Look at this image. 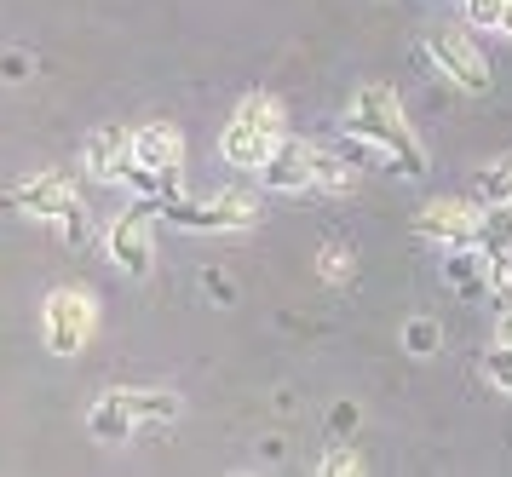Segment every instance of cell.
<instances>
[{
  "label": "cell",
  "mask_w": 512,
  "mask_h": 477,
  "mask_svg": "<svg viewBox=\"0 0 512 477\" xmlns=\"http://www.w3.org/2000/svg\"><path fill=\"white\" fill-rule=\"evenodd\" d=\"M478 225H484L478 196H438L415 213V236L438 242V248H478Z\"/></svg>",
  "instance_id": "10"
},
{
  "label": "cell",
  "mask_w": 512,
  "mask_h": 477,
  "mask_svg": "<svg viewBox=\"0 0 512 477\" xmlns=\"http://www.w3.org/2000/svg\"><path fill=\"white\" fill-rule=\"evenodd\" d=\"M317 144H305V138H277V150H271V161L259 167V184L265 190H282V196H300V190H311L317 184Z\"/></svg>",
  "instance_id": "12"
},
{
  "label": "cell",
  "mask_w": 512,
  "mask_h": 477,
  "mask_svg": "<svg viewBox=\"0 0 512 477\" xmlns=\"http://www.w3.org/2000/svg\"><path fill=\"white\" fill-rule=\"evenodd\" d=\"M426 52H432V64H438V75L449 81V87H461L466 98H484L489 87H495V75H489V58L484 46L472 41L466 29H426Z\"/></svg>",
  "instance_id": "8"
},
{
  "label": "cell",
  "mask_w": 512,
  "mask_h": 477,
  "mask_svg": "<svg viewBox=\"0 0 512 477\" xmlns=\"http://www.w3.org/2000/svg\"><path fill=\"white\" fill-rule=\"evenodd\" d=\"M179 414H185V403L173 391H104L87 409V432H93V443H133L144 426H167Z\"/></svg>",
  "instance_id": "3"
},
{
  "label": "cell",
  "mask_w": 512,
  "mask_h": 477,
  "mask_svg": "<svg viewBox=\"0 0 512 477\" xmlns=\"http://www.w3.org/2000/svg\"><path fill=\"white\" fill-rule=\"evenodd\" d=\"M41 328H47L52 357H81L87 340H93V328H98L93 294H81V288H52L47 305H41Z\"/></svg>",
  "instance_id": "9"
},
{
  "label": "cell",
  "mask_w": 512,
  "mask_h": 477,
  "mask_svg": "<svg viewBox=\"0 0 512 477\" xmlns=\"http://www.w3.org/2000/svg\"><path fill=\"white\" fill-rule=\"evenodd\" d=\"M495 340H507V345H512V311H501V322H495Z\"/></svg>",
  "instance_id": "21"
},
{
  "label": "cell",
  "mask_w": 512,
  "mask_h": 477,
  "mask_svg": "<svg viewBox=\"0 0 512 477\" xmlns=\"http://www.w3.org/2000/svg\"><path fill=\"white\" fill-rule=\"evenodd\" d=\"M6 207H18L29 219H47V225L64 230V242H87V202L75 196V184L64 173H29L24 184H12Z\"/></svg>",
  "instance_id": "5"
},
{
  "label": "cell",
  "mask_w": 512,
  "mask_h": 477,
  "mask_svg": "<svg viewBox=\"0 0 512 477\" xmlns=\"http://www.w3.org/2000/svg\"><path fill=\"white\" fill-rule=\"evenodd\" d=\"M363 150H374V156H386L403 173V179H426V144H420L415 121L403 115V104H397L392 87H380V81H369V87H357L346 98V121H340Z\"/></svg>",
  "instance_id": "1"
},
{
  "label": "cell",
  "mask_w": 512,
  "mask_h": 477,
  "mask_svg": "<svg viewBox=\"0 0 512 477\" xmlns=\"http://www.w3.org/2000/svg\"><path fill=\"white\" fill-rule=\"evenodd\" d=\"M317 271H323V282H334V288H346V282H351V253L340 248V242H328V248L317 253Z\"/></svg>",
  "instance_id": "18"
},
{
  "label": "cell",
  "mask_w": 512,
  "mask_h": 477,
  "mask_svg": "<svg viewBox=\"0 0 512 477\" xmlns=\"http://www.w3.org/2000/svg\"><path fill=\"white\" fill-rule=\"evenodd\" d=\"M282 133H288L282 104L271 98V92H248V98L236 104V115L225 121V133H219V156L231 161L236 173H259V167L271 161V150H277Z\"/></svg>",
  "instance_id": "2"
},
{
  "label": "cell",
  "mask_w": 512,
  "mask_h": 477,
  "mask_svg": "<svg viewBox=\"0 0 512 477\" xmlns=\"http://www.w3.org/2000/svg\"><path fill=\"white\" fill-rule=\"evenodd\" d=\"M478 259H484V299L495 311H512V248L478 253Z\"/></svg>",
  "instance_id": "14"
},
{
  "label": "cell",
  "mask_w": 512,
  "mask_h": 477,
  "mask_svg": "<svg viewBox=\"0 0 512 477\" xmlns=\"http://www.w3.org/2000/svg\"><path fill=\"white\" fill-rule=\"evenodd\" d=\"M179 173H185V133L173 121L133 127V173H127V184L150 202H167V196H179Z\"/></svg>",
  "instance_id": "4"
},
{
  "label": "cell",
  "mask_w": 512,
  "mask_h": 477,
  "mask_svg": "<svg viewBox=\"0 0 512 477\" xmlns=\"http://www.w3.org/2000/svg\"><path fill=\"white\" fill-rule=\"evenodd\" d=\"M432 340H438V334H432V322H415V328H409V345H415V357H426V351H432Z\"/></svg>",
  "instance_id": "20"
},
{
  "label": "cell",
  "mask_w": 512,
  "mask_h": 477,
  "mask_svg": "<svg viewBox=\"0 0 512 477\" xmlns=\"http://www.w3.org/2000/svg\"><path fill=\"white\" fill-rule=\"evenodd\" d=\"M323 472H328V477L363 472V455H357V449H351V443H334V449H328V455H323Z\"/></svg>",
  "instance_id": "19"
},
{
  "label": "cell",
  "mask_w": 512,
  "mask_h": 477,
  "mask_svg": "<svg viewBox=\"0 0 512 477\" xmlns=\"http://www.w3.org/2000/svg\"><path fill=\"white\" fill-rule=\"evenodd\" d=\"M156 219H162V207L150 202H127L110 219V230H104V248H110V265H116L121 276H133V282H144V276L156 271Z\"/></svg>",
  "instance_id": "6"
},
{
  "label": "cell",
  "mask_w": 512,
  "mask_h": 477,
  "mask_svg": "<svg viewBox=\"0 0 512 477\" xmlns=\"http://www.w3.org/2000/svg\"><path fill=\"white\" fill-rule=\"evenodd\" d=\"M162 219L179 230H213V236H225V230H254L259 225V196H248V190H219V196H208V202H185V196H167Z\"/></svg>",
  "instance_id": "7"
},
{
  "label": "cell",
  "mask_w": 512,
  "mask_h": 477,
  "mask_svg": "<svg viewBox=\"0 0 512 477\" xmlns=\"http://www.w3.org/2000/svg\"><path fill=\"white\" fill-rule=\"evenodd\" d=\"M472 196L484 207H512V156H495L472 173Z\"/></svg>",
  "instance_id": "13"
},
{
  "label": "cell",
  "mask_w": 512,
  "mask_h": 477,
  "mask_svg": "<svg viewBox=\"0 0 512 477\" xmlns=\"http://www.w3.org/2000/svg\"><path fill=\"white\" fill-rule=\"evenodd\" d=\"M466 29H495L512 41V0H461Z\"/></svg>",
  "instance_id": "15"
},
{
  "label": "cell",
  "mask_w": 512,
  "mask_h": 477,
  "mask_svg": "<svg viewBox=\"0 0 512 477\" xmlns=\"http://www.w3.org/2000/svg\"><path fill=\"white\" fill-rule=\"evenodd\" d=\"M81 167L98 184H127V173H133V127H121V121L93 127L87 144H81Z\"/></svg>",
  "instance_id": "11"
},
{
  "label": "cell",
  "mask_w": 512,
  "mask_h": 477,
  "mask_svg": "<svg viewBox=\"0 0 512 477\" xmlns=\"http://www.w3.org/2000/svg\"><path fill=\"white\" fill-rule=\"evenodd\" d=\"M484 380H489L495 391H512V345H507V340H495V345L484 351Z\"/></svg>",
  "instance_id": "17"
},
{
  "label": "cell",
  "mask_w": 512,
  "mask_h": 477,
  "mask_svg": "<svg viewBox=\"0 0 512 477\" xmlns=\"http://www.w3.org/2000/svg\"><path fill=\"white\" fill-rule=\"evenodd\" d=\"M311 167H317V184H323V190H351V184H357V161L340 156V150H323V144H317V161H311Z\"/></svg>",
  "instance_id": "16"
}]
</instances>
